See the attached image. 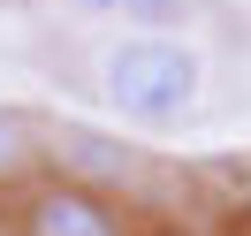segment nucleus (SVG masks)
I'll list each match as a JSON object with an SVG mask.
<instances>
[{"label":"nucleus","instance_id":"1","mask_svg":"<svg viewBox=\"0 0 251 236\" xmlns=\"http://www.w3.org/2000/svg\"><path fill=\"white\" fill-rule=\"evenodd\" d=\"M107 92L137 122H175L198 99V53L175 46V38H122L107 53Z\"/></svg>","mask_w":251,"mask_h":236},{"label":"nucleus","instance_id":"2","mask_svg":"<svg viewBox=\"0 0 251 236\" xmlns=\"http://www.w3.org/2000/svg\"><path fill=\"white\" fill-rule=\"evenodd\" d=\"M23 236H122L114 206L84 183H46L31 206H23Z\"/></svg>","mask_w":251,"mask_h":236},{"label":"nucleus","instance_id":"3","mask_svg":"<svg viewBox=\"0 0 251 236\" xmlns=\"http://www.w3.org/2000/svg\"><path fill=\"white\" fill-rule=\"evenodd\" d=\"M46 153L61 160V175H84V183H114V175L137 168V153H129L122 137L84 130V122H53V130H46Z\"/></svg>","mask_w":251,"mask_h":236},{"label":"nucleus","instance_id":"4","mask_svg":"<svg viewBox=\"0 0 251 236\" xmlns=\"http://www.w3.org/2000/svg\"><path fill=\"white\" fill-rule=\"evenodd\" d=\"M31 145H38V122L23 107H0V175H16L31 160Z\"/></svg>","mask_w":251,"mask_h":236},{"label":"nucleus","instance_id":"5","mask_svg":"<svg viewBox=\"0 0 251 236\" xmlns=\"http://www.w3.org/2000/svg\"><path fill=\"white\" fill-rule=\"evenodd\" d=\"M92 8H114V0H92Z\"/></svg>","mask_w":251,"mask_h":236}]
</instances>
